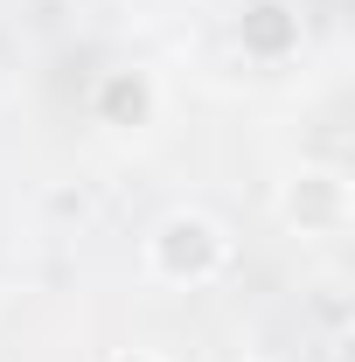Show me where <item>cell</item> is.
Here are the masks:
<instances>
[{"label":"cell","instance_id":"cell-1","mask_svg":"<svg viewBox=\"0 0 355 362\" xmlns=\"http://www.w3.org/2000/svg\"><path fill=\"white\" fill-rule=\"evenodd\" d=\"M153 258L175 272V279H202V272L223 265V237H216V223H202V216H175V223L161 230Z\"/></svg>","mask_w":355,"mask_h":362},{"label":"cell","instance_id":"cell-2","mask_svg":"<svg viewBox=\"0 0 355 362\" xmlns=\"http://www.w3.org/2000/svg\"><path fill=\"white\" fill-rule=\"evenodd\" d=\"M293 216H300V223H334V216H342V181L334 175H300Z\"/></svg>","mask_w":355,"mask_h":362}]
</instances>
